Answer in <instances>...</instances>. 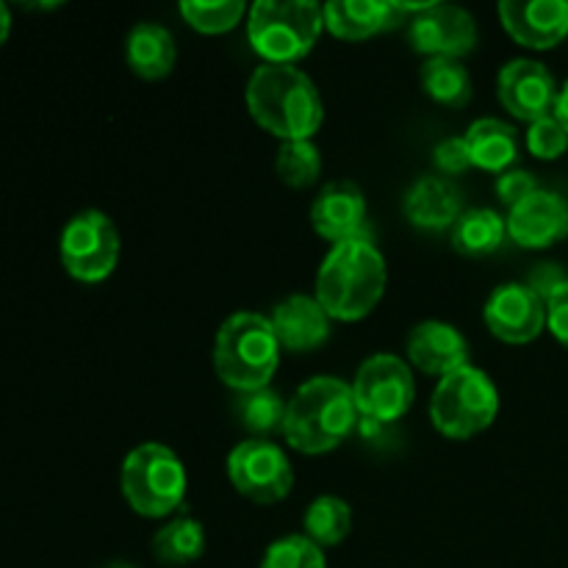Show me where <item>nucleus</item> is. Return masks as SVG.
<instances>
[{
    "instance_id": "nucleus-1",
    "label": "nucleus",
    "mask_w": 568,
    "mask_h": 568,
    "mask_svg": "<svg viewBox=\"0 0 568 568\" xmlns=\"http://www.w3.org/2000/svg\"><path fill=\"white\" fill-rule=\"evenodd\" d=\"M247 109L281 142L311 139L325 120L320 89L294 64H261L247 81Z\"/></svg>"
},
{
    "instance_id": "nucleus-2",
    "label": "nucleus",
    "mask_w": 568,
    "mask_h": 568,
    "mask_svg": "<svg viewBox=\"0 0 568 568\" xmlns=\"http://www.w3.org/2000/svg\"><path fill=\"white\" fill-rule=\"evenodd\" d=\"M358 405L349 383L320 375L294 392L286 405L283 436L303 455H325L342 447L358 427Z\"/></svg>"
},
{
    "instance_id": "nucleus-3",
    "label": "nucleus",
    "mask_w": 568,
    "mask_h": 568,
    "mask_svg": "<svg viewBox=\"0 0 568 568\" xmlns=\"http://www.w3.org/2000/svg\"><path fill=\"white\" fill-rule=\"evenodd\" d=\"M386 258L369 239L336 244L316 272V294L331 320L358 322L375 311L386 292Z\"/></svg>"
},
{
    "instance_id": "nucleus-4",
    "label": "nucleus",
    "mask_w": 568,
    "mask_h": 568,
    "mask_svg": "<svg viewBox=\"0 0 568 568\" xmlns=\"http://www.w3.org/2000/svg\"><path fill=\"white\" fill-rule=\"evenodd\" d=\"M281 342L270 316L236 311L220 325L214 338V372L239 394L270 386L281 364Z\"/></svg>"
},
{
    "instance_id": "nucleus-5",
    "label": "nucleus",
    "mask_w": 568,
    "mask_h": 568,
    "mask_svg": "<svg viewBox=\"0 0 568 568\" xmlns=\"http://www.w3.org/2000/svg\"><path fill=\"white\" fill-rule=\"evenodd\" d=\"M325 14L314 0H258L247 14V39L264 64H294L314 50Z\"/></svg>"
},
{
    "instance_id": "nucleus-6",
    "label": "nucleus",
    "mask_w": 568,
    "mask_h": 568,
    "mask_svg": "<svg viewBox=\"0 0 568 568\" xmlns=\"http://www.w3.org/2000/svg\"><path fill=\"white\" fill-rule=\"evenodd\" d=\"M122 497L144 519L175 514L186 497V469L170 447L159 442L139 444L122 460Z\"/></svg>"
},
{
    "instance_id": "nucleus-7",
    "label": "nucleus",
    "mask_w": 568,
    "mask_h": 568,
    "mask_svg": "<svg viewBox=\"0 0 568 568\" xmlns=\"http://www.w3.org/2000/svg\"><path fill=\"white\" fill-rule=\"evenodd\" d=\"M499 414V392L477 366H460L442 377L430 399V422L442 436L466 442L488 430Z\"/></svg>"
},
{
    "instance_id": "nucleus-8",
    "label": "nucleus",
    "mask_w": 568,
    "mask_h": 568,
    "mask_svg": "<svg viewBox=\"0 0 568 568\" xmlns=\"http://www.w3.org/2000/svg\"><path fill=\"white\" fill-rule=\"evenodd\" d=\"M61 266L81 283H103L120 261V233L114 220L98 209L72 216L59 239Z\"/></svg>"
},
{
    "instance_id": "nucleus-9",
    "label": "nucleus",
    "mask_w": 568,
    "mask_h": 568,
    "mask_svg": "<svg viewBox=\"0 0 568 568\" xmlns=\"http://www.w3.org/2000/svg\"><path fill=\"white\" fill-rule=\"evenodd\" d=\"M361 419L392 425L403 419L416 399V381L410 366L392 353H377L361 364L353 383Z\"/></svg>"
},
{
    "instance_id": "nucleus-10",
    "label": "nucleus",
    "mask_w": 568,
    "mask_h": 568,
    "mask_svg": "<svg viewBox=\"0 0 568 568\" xmlns=\"http://www.w3.org/2000/svg\"><path fill=\"white\" fill-rule=\"evenodd\" d=\"M227 477L242 497L258 505H277L292 494L294 469L286 453L266 438H247L227 455Z\"/></svg>"
},
{
    "instance_id": "nucleus-11",
    "label": "nucleus",
    "mask_w": 568,
    "mask_h": 568,
    "mask_svg": "<svg viewBox=\"0 0 568 568\" xmlns=\"http://www.w3.org/2000/svg\"><path fill=\"white\" fill-rule=\"evenodd\" d=\"M408 22L410 48L427 59H460L477 44L475 17L460 6L427 0L425 9L416 11Z\"/></svg>"
},
{
    "instance_id": "nucleus-12",
    "label": "nucleus",
    "mask_w": 568,
    "mask_h": 568,
    "mask_svg": "<svg viewBox=\"0 0 568 568\" xmlns=\"http://www.w3.org/2000/svg\"><path fill=\"white\" fill-rule=\"evenodd\" d=\"M488 331L505 344H530L547 327V300L527 283H503L483 308Z\"/></svg>"
},
{
    "instance_id": "nucleus-13",
    "label": "nucleus",
    "mask_w": 568,
    "mask_h": 568,
    "mask_svg": "<svg viewBox=\"0 0 568 568\" xmlns=\"http://www.w3.org/2000/svg\"><path fill=\"white\" fill-rule=\"evenodd\" d=\"M558 83L555 75L536 59H514L499 70L497 94L499 103L525 122H538L555 114L558 103Z\"/></svg>"
},
{
    "instance_id": "nucleus-14",
    "label": "nucleus",
    "mask_w": 568,
    "mask_h": 568,
    "mask_svg": "<svg viewBox=\"0 0 568 568\" xmlns=\"http://www.w3.org/2000/svg\"><path fill=\"white\" fill-rule=\"evenodd\" d=\"M499 20L521 48H555L568 37V0H503Z\"/></svg>"
},
{
    "instance_id": "nucleus-15",
    "label": "nucleus",
    "mask_w": 568,
    "mask_h": 568,
    "mask_svg": "<svg viewBox=\"0 0 568 568\" xmlns=\"http://www.w3.org/2000/svg\"><path fill=\"white\" fill-rule=\"evenodd\" d=\"M311 225L333 244L366 239V197L353 181H333L316 194L311 205Z\"/></svg>"
},
{
    "instance_id": "nucleus-16",
    "label": "nucleus",
    "mask_w": 568,
    "mask_h": 568,
    "mask_svg": "<svg viewBox=\"0 0 568 568\" xmlns=\"http://www.w3.org/2000/svg\"><path fill=\"white\" fill-rule=\"evenodd\" d=\"M568 233V203L560 194L538 189L514 205L508 214V236L525 250H544Z\"/></svg>"
},
{
    "instance_id": "nucleus-17",
    "label": "nucleus",
    "mask_w": 568,
    "mask_h": 568,
    "mask_svg": "<svg viewBox=\"0 0 568 568\" xmlns=\"http://www.w3.org/2000/svg\"><path fill=\"white\" fill-rule=\"evenodd\" d=\"M277 342L288 353H311L331 338V316L320 300L308 294H292L275 305L270 316Z\"/></svg>"
},
{
    "instance_id": "nucleus-18",
    "label": "nucleus",
    "mask_w": 568,
    "mask_h": 568,
    "mask_svg": "<svg viewBox=\"0 0 568 568\" xmlns=\"http://www.w3.org/2000/svg\"><path fill=\"white\" fill-rule=\"evenodd\" d=\"M325 28L336 39L364 42L408 17L399 0H331L322 6Z\"/></svg>"
},
{
    "instance_id": "nucleus-19",
    "label": "nucleus",
    "mask_w": 568,
    "mask_h": 568,
    "mask_svg": "<svg viewBox=\"0 0 568 568\" xmlns=\"http://www.w3.org/2000/svg\"><path fill=\"white\" fill-rule=\"evenodd\" d=\"M408 358L425 375L447 377L469 366V342L447 322H422L408 336Z\"/></svg>"
},
{
    "instance_id": "nucleus-20",
    "label": "nucleus",
    "mask_w": 568,
    "mask_h": 568,
    "mask_svg": "<svg viewBox=\"0 0 568 568\" xmlns=\"http://www.w3.org/2000/svg\"><path fill=\"white\" fill-rule=\"evenodd\" d=\"M405 220L422 231H447L464 214V197L447 178L425 175L405 194Z\"/></svg>"
},
{
    "instance_id": "nucleus-21",
    "label": "nucleus",
    "mask_w": 568,
    "mask_h": 568,
    "mask_svg": "<svg viewBox=\"0 0 568 568\" xmlns=\"http://www.w3.org/2000/svg\"><path fill=\"white\" fill-rule=\"evenodd\" d=\"M128 67L144 81H161L175 70V37L159 22H136L125 39Z\"/></svg>"
},
{
    "instance_id": "nucleus-22",
    "label": "nucleus",
    "mask_w": 568,
    "mask_h": 568,
    "mask_svg": "<svg viewBox=\"0 0 568 568\" xmlns=\"http://www.w3.org/2000/svg\"><path fill=\"white\" fill-rule=\"evenodd\" d=\"M466 144H469L471 164L480 166L486 172H508V166L514 164L516 155H519V144H516V131L508 122L497 120V116H483L469 125V131L464 133Z\"/></svg>"
},
{
    "instance_id": "nucleus-23",
    "label": "nucleus",
    "mask_w": 568,
    "mask_h": 568,
    "mask_svg": "<svg viewBox=\"0 0 568 568\" xmlns=\"http://www.w3.org/2000/svg\"><path fill=\"white\" fill-rule=\"evenodd\" d=\"M508 236V220L494 209H469L453 225V247L458 253L483 258L503 247Z\"/></svg>"
},
{
    "instance_id": "nucleus-24",
    "label": "nucleus",
    "mask_w": 568,
    "mask_h": 568,
    "mask_svg": "<svg viewBox=\"0 0 568 568\" xmlns=\"http://www.w3.org/2000/svg\"><path fill=\"white\" fill-rule=\"evenodd\" d=\"M422 87L447 109H466L471 103V75L460 59H427L422 67Z\"/></svg>"
},
{
    "instance_id": "nucleus-25",
    "label": "nucleus",
    "mask_w": 568,
    "mask_h": 568,
    "mask_svg": "<svg viewBox=\"0 0 568 568\" xmlns=\"http://www.w3.org/2000/svg\"><path fill=\"white\" fill-rule=\"evenodd\" d=\"M303 530L308 541L316 547H338L353 530V508L342 497L322 494L308 505L303 516Z\"/></svg>"
},
{
    "instance_id": "nucleus-26",
    "label": "nucleus",
    "mask_w": 568,
    "mask_h": 568,
    "mask_svg": "<svg viewBox=\"0 0 568 568\" xmlns=\"http://www.w3.org/2000/svg\"><path fill=\"white\" fill-rule=\"evenodd\" d=\"M205 530L192 516H178L153 538V555L166 566H186L203 558Z\"/></svg>"
},
{
    "instance_id": "nucleus-27",
    "label": "nucleus",
    "mask_w": 568,
    "mask_h": 568,
    "mask_svg": "<svg viewBox=\"0 0 568 568\" xmlns=\"http://www.w3.org/2000/svg\"><path fill=\"white\" fill-rule=\"evenodd\" d=\"M286 405L275 388H258V392L239 394L236 414L242 419L244 430L253 433V438H266L272 433H283L286 422Z\"/></svg>"
},
{
    "instance_id": "nucleus-28",
    "label": "nucleus",
    "mask_w": 568,
    "mask_h": 568,
    "mask_svg": "<svg viewBox=\"0 0 568 568\" xmlns=\"http://www.w3.org/2000/svg\"><path fill=\"white\" fill-rule=\"evenodd\" d=\"M277 175L286 186L292 189H308L320 181L322 175V155L311 139H300V142H283L277 150Z\"/></svg>"
},
{
    "instance_id": "nucleus-29",
    "label": "nucleus",
    "mask_w": 568,
    "mask_h": 568,
    "mask_svg": "<svg viewBox=\"0 0 568 568\" xmlns=\"http://www.w3.org/2000/svg\"><path fill=\"white\" fill-rule=\"evenodd\" d=\"M181 14L194 31L225 33L242 22L247 6L242 0H183Z\"/></svg>"
},
{
    "instance_id": "nucleus-30",
    "label": "nucleus",
    "mask_w": 568,
    "mask_h": 568,
    "mask_svg": "<svg viewBox=\"0 0 568 568\" xmlns=\"http://www.w3.org/2000/svg\"><path fill=\"white\" fill-rule=\"evenodd\" d=\"M261 568H327L325 552L305 536H286L270 544Z\"/></svg>"
},
{
    "instance_id": "nucleus-31",
    "label": "nucleus",
    "mask_w": 568,
    "mask_h": 568,
    "mask_svg": "<svg viewBox=\"0 0 568 568\" xmlns=\"http://www.w3.org/2000/svg\"><path fill=\"white\" fill-rule=\"evenodd\" d=\"M527 150H530L536 159L552 161L560 159V155L568 150V133L566 128L560 125L558 116H544V120L532 122L527 128Z\"/></svg>"
},
{
    "instance_id": "nucleus-32",
    "label": "nucleus",
    "mask_w": 568,
    "mask_h": 568,
    "mask_svg": "<svg viewBox=\"0 0 568 568\" xmlns=\"http://www.w3.org/2000/svg\"><path fill=\"white\" fill-rule=\"evenodd\" d=\"M433 164L444 172V175H460L466 172L471 164V155H469V144H466L464 136H449L444 139L442 144H436L433 150Z\"/></svg>"
},
{
    "instance_id": "nucleus-33",
    "label": "nucleus",
    "mask_w": 568,
    "mask_h": 568,
    "mask_svg": "<svg viewBox=\"0 0 568 568\" xmlns=\"http://www.w3.org/2000/svg\"><path fill=\"white\" fill-rule=\"evenodd\" d=\"M532 192H538L536 175L527 170H508L497 178V197L503 200L508 209L519 205L521 200L530 197Z\"/></svg>"
},
{
    "instance_id": "nucleus-34",
    "label": "nucleus",
    "mask_w": 568,
    "mask_h": 568,
    "mask_svg": "<svg viewBox=\"0 0 568 568\" xmlns=\"http://www.w3.org/2000/svg\"><path fill=\"white\" fill-rule=\"evenodd\" d=\"M547 327L560 344L568 347V281L547 300Z\"/></svg>"
},
{
    "instance_id": "nucleus-35",
    "label": "nucleus",
    "mask_w": 568,
    "mask_h": 568,
    "mask_svg": "<svg viewBox=\"0 0 568 568\" xmlns=\"http://www.w3.org/2000/svg\"><path fill=\"white\" fill-rule=\"evenodd\" d=\"M568 281L566 272L560 270L558 264H538L536 270H532L530 281H527V286L532 288V292L541 294L544 300L552 297V292H558L560 286Z\"/></svg>"
},
{
    "instance_id": "nucleus-36",
    "label": "nucleus",
    "mask_w": 568,
    "mask_h": 568,
    "mask_svg": "<svg viewBox=\"0 0 568 568\" xmlns=\"http://www.w3.org/2000/svg\"><path fill=\"white\" fill-rule=\"evenodd\" d=\"M555 116H558V122L566 128V133H568V81L564 83V89H560V92H558V103H555Z\"/></svg>"
},
{
    "instance_id": "nucleus-37",
    "label": "nucleus",
    "mask_w": 568,
    "mask_h": 568,
    "mask_svg": "<svg viewBox=\"0 0 568 568\" xmlns=\"http://www.w3.org/2000/svg\"><path fill=\"white\" fill-rule=\"evenodd\" d=\"M9 33H11V11H9V6L0 0V48L6 44Z\"/></svg>"
},
{
    "instance_id": "nucleus-38",
    "label": "nucleus",
    "mask_w": 568,
    "mask_h": 568,
    "mask_svg": "<svg viewBox=\"0 0 568 568\" xmlns=\"http://www.w3.org/2000/svg\"><path fill=\"white\" fill-rule=\"evenodd\" d=\"M105 568H136V566H131V564H109Z\"/></svg>"
}]
</instances>
